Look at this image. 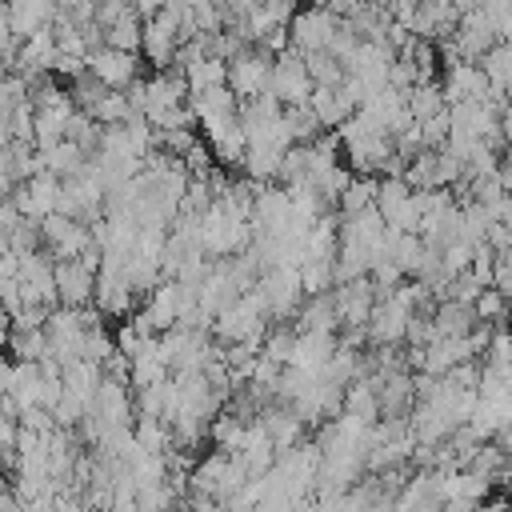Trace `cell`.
<instances>
[{
    "label": "cell",
    "mask_w": 512,
    "mask_h": 512,
    "mask_svg": "<svg viewBox=\"0 0 512 512\" xmlns=\"http://www.w3.org/2000/svg\"><path fill=\"white\" fill-rule=\"evenodd\" d=\"M268 92L280 100V104H308L312 96V76L304 68V56L300 48H284L272 56V76H268Z\"/></svg>",
    "instance_id": "1"
},
{
    "label": "cell",
    "mask_w": 512,
    "mask_h": 512,
    "mask_svg": "<svg viewBox=\"0 0 512 512\" xmlns=\"http://www.w3.org/2000/svg\"><path fill=\"white\" fill-rule=\"evenodd\" d=\"M140 52L148 56L152 68H168L180 52V20H176V8H160L144 20V32H140Z\"/></svg>",
    "instance_id": "2"
},
{
    "label": "cell",
    "mask_w": 512,
    "mask_h": 512,
    "mask_svg": "<svg viewBox=\"0 0 512 512\" xmlns=\"http://www.w3.org/2000/svg\"><path fill=\"white\" fill-rule=\"evenodd\" d=\"M340 28V16L332 8H316V4H300L296 16L288 20V44L300 48V52H312V48H328L332 32Z\"/></svg>",
    "instance_id": "3"
},
{
    "label": "cell",
    "mask_w": 512,
    "mask_h": 512,
    "mask_svg": "<svg viewBox=\"0 0 512 512\" xmlns=\"http://www.w3.org/2000/svg\"><path fill=\"white\" fill-rule=\"evenodd\" d=\"M268 76H272V56L256 44H248L244 52H236L228 60V88L236 92V100H248L256 92L268 88Z\"/></svg>",
    "instance_id": "4"
},
{
    "label": "cell",
    "mask_w": 512,
    "mask_h": 512,
    "mask_svg": "<svg viewBox=\"0 0 512 512\" xmlns=\"http://www.w3.org/2000/svg\"><path fill=\"white\" fill-rule=\"evenodd\" d=\"M84 64H88V72H92L104 88H128V80L140 76L136 52H124V48H112V44H100V48L84 52Z\"/></svg>",
    "instance_id": "5"
},
{
    "label": "cell",
    "mask_w": 512,
    "mask_h": 512,
    "mask_svg": "<svg viewBox=\"0 0 512 512\" xmlns=\"http://www.w3.org/2000/svg\"><path fill=\"white\" fill-rule=\"evenodd\" d=\"M56 196H60V176L48 172V168L28 176V180H16V188H12V200L28 220H40V216L56 212Z\"/></svg>",
    "instance_id": "6"
},
{
    "label": "cell",
    "mask_w": 512,
    "mask_h": 512,
    "mask_svg": "<svg viewBox=\"0 0 512 512\" xmlns=\"http://www.w3.org/2000/svg\"><path fill=\"white\" fill-rule=\"evenodd\" d=\"M52 276H56L60 304H72V308L92 304V292H96V272H88L80 260H52Z\"/></svg>",
    "instance_id": "7"
},
{
    "label": "cell",
    "mask_w": 512,
    "mask_h": 512,
    "mask_svg": "<svg viewBox=\"0 0 512 512\" xmlns=\"http://www.w3.org/2000/svg\"><path fill=\"white\" fill-rule=\"evenodd\" d=\"M340 336L336 332H324V328H300L296 332V348H292V364L296 368H308V372H320L328 364V356L336 352Z\"/></svg>",
    "instance_id": "8"
},
{
    "label": "cell",
    "mask_w": 512,
    "mask_h": 512,
    "mask_svg": "<svg viewBox=\"0 0 512 512\" xmlns=\"http://www.w3.org/2000/svg\"><path fill=\"white\" fill-rule=\"evenodd\" d=\"M4 8H8L12 36H20V40H24L28 32L52 24V16H56V0H4Z\"/></svg>",
    "instance_id": "9"
},
{
    "label": "cell",
    "mask_w": 512,
    "mask_h": 512,
    "mask_svg": "<svg viewBox=\"0 0 512 512\" xmlns=\"http://www.w3.org/2000/svg\"><path fill=\"white\" fill-rule=\"evenodd\" d=\"M340 412L364 420V424H376L380 420V396L368 380H348L344 384V400H340Z\"/></svg>",
    "instance_id": "10"
},
{
    "label": "cell",
    "mask_w": 512,
    "mask_h": 512,
    "mask_svg": "<svg viewBox=\"0 0 512 512\" xmlns=\"http://www.w3.org/2000/svg\"><path fill=\"white\" fill-rule=\"evenodd\" d=\"M40 152H44V168L56 172L60 180L72 176V172H80L84 160H88V152H84L76 140H68V136H60L56 144H48V148H40Z\"/></svg>",
    "instance_id": "11"
},
{
    "label": "cell",
    "mask_w": 512,
    "mask_h": 512,
    "mask_svg": "<svg viewBox=\"0 0 512 512\" xmlns=\"http://www.w3.org/2000/svg\"><path fill=\"white\" fill-rule=\"evenodd\" d=\"M100 376H104V368H100L96 360H88V356H76V360L64 364V388L76 392V396L88 400V404H92V396H96Z\"/></svg>",
    "instance_id": "12"
},
{
    "label": "cell",
    "mask_w": 512,
    "mask_h": 512,
    "mask_svg": "<svg viewBox=\"0 0 512 512\" xmlns=\"http://www.w3.org/2000/svg\"><path fill=\"white\" fill-rule=\"evenodd\" d=\"M140 32H144V16H140L136 4H132L124 16H116V20L104 28V44L124 48V52H140Z\"/></svg>",
    "instance_id": "13"
},
{
    "label": "cell",
    "mask_w": 512,
    "mask_h": 512,
    "mask_svg": "<svg viewBox=\"0 0 512 512\" xmlns=\"http://www.w3.org/2000/svg\"><path fill=\"white\" fill-rule=\"evenodd\" d=\"M132 436L140 440V448H152V452H168L172 448V424L164 416H152V412H140L132 420Z\"/></svg>",
    "instance_id": "14"
},
{
    "label": "cell",
    "mask_w": 512,
    "mask_h": 512,
    "mask_svg": "<svg viewBox=\"0 0 512 512\" xmlns=\"http://www.w3.org/2000/svg\"><path fill=\"white\" fill-rule=\"evenodd\" d=\"M376 180L380 176H356L352 172V180L340 188V196H336V212L340 216H352V212H360V208H368L372 200H376Z\"/></svg>",
    "instance_id": "15"
},
{
    "label": "cell",
    "mask_w": 512,
    "mask_h": 512,
    "mask_svg": "<svg viewBox=\"0 0 512 512\" xmlns=\"http://www.w3.org/2000/svg\"><path fill=\"white\" fill-rule=\"evenodd\" d=\"M8 352L12 360H40L48 352V336H44V324L40 328H24V324H12L8 328Z\"/></svg>",
    "instance_id": "16"
},
{
    "label": "cell",
    "mask_w": 512,
    "mask_h": 512,
    "mask_svg": "<svg viewBox=\"0 0 512 512\" xmlns=\"http://www.w3.org/2000/svg\"><path fill=\"white\" fill-rule=\"evenodd\" d=\"M404 100H408L412 120H424V116L448 108V104H444V88H440V80H420V84H412V88L404 92Z\"/></svg>",
    "instance_id": "17"
},
{
    "label": "cell",
    "mask_w": 512,
    "mask_h": 512,
    "mask_svg": "<svg viewBox=\"0 0 512 512\" xmlns=\"http://www.w3.org/2000/svg\"><path fill=\"white\" fill-rule=\"evenodd\" d=\"M300 56H304V68H308L312 84H328V88H336V84L344 80V64H340L328 48H312V52H300Z\"/></svg>",
    "instance_id": "18"
},
{
    "label": "cell",
    "mask_w": 512,
    "mask_h": 512,
    "mask_svg": "<svg viewBox=\"0 0 512 512\" xmlns=\"http://www.w3.org/2000/svg\"><path fill=\"white\" fill-rule=\"evenodd\" d=\"M472 312H476V320H488V324H508L512 304H508V296H504L496 284H484V288H480V296L472 300Z\"/></svg>",
    "instance_id": "19"
},
{
    "label": "cell",
    "mask_w": 512,
    "mask_h": 512,
    "mask_svg": "<svg viewBox=\"0 0 512 512\" xmlns=\"http://www.w3.org/2000/svg\"><path fill=\"white\" fill-rule=\"evenodd\" d=\"M476 64L484 68L488 84H500V88H504V84L512 80V48H508L504 40H496V44H492V48H488V52H484Z\"/></svg>",
    "instance_id": "20"
},
{
    "label": "cell",
    "mask_w": 512,
    "mask_h": 512,
    "mask_svg": "<svg viewBox=\"0 0 512 512\" xmlns=\"http://www.w3.org/2000/svg\"><path fill=\"white\" fill-rule=\"evenodd\" d=\"M332 284H336L332 260H304V264H300V288H304V296L332 292Z\"/></svg>",
    "instance_id": "21"
},
{
    "label": "cell",
    "mask_w": 512,
    "mask_h": 512,
    "mask_svg": "<svg viewBox=\"0 0 512 512\" xmlns=\"http://www.w3.org/2000/svg\"><path fill=\"white\" fill-rule=\"evenodd\" d=\"M96 124H120L124 116H128V96H124V88H108L100 100H96V108L88 112Z\"/></svg>",
    "instance_id": "22"
},
{
    "label": "cell",
    "mask_w": 512,
    "mask_h": 512,
    "mask_svg": "<svg viewBox=\"0 0 512 512\" xmlns=\"http://www.w3.org/2000/svg\"><path fill=\"white\" fill-rule=\"evenodd\" d=\"M84 408H88V400H80L76 392L64 388V396L52 404V420H56V428H76L80 416H84Z\"/></svg>",
    "instance_id": "23"
},
{
    "label": "cell",
    "mask_w": 512,
    "mask_h": 512,
    "mask_svg": "<svg viewBox=\"0 0 512 512\" xmlns=\"http://www.w3.org/2000/svg\"><path fill=\"white\" fill-rule=\"evenodd\" d=\"M0 308H4L8 316H16V312L24 308V296H20V276H4V280H0Z\"/></svg>",
    "instance_id": "24"
},
{
    "label": "cell",
    "mask_w": 512,
    "mask_h": 512,
    "mask_svg": "<svg viewBox=\"0 0 512 512\" xmlns=\"http://www.w3.org/2000/svg\"><path fill=\"white\" fill-rule=\"evenodd\" d=\"M16 508H24V504H20V496H16L12 472H4V468H0V512H16Z\"/></svg>",
    "instance_id": "25"
},
{
    "label": "cell",
    "mask_w": 512,
    "mask_h": 512,
    "mask_svg": "<svg viewBox=\"0 0 512 512\" xmlns=\"http://www.w3.org/2000/svg\"><path fill=\"white\" fill-rule=\"evenodd\" d=\"M20 220H24V212L16 208L12 192H8V196H0V232H12V228H16Z\"/></svg>",
    "instance_id": "26"
},
{
    "label": "cell",
    "mask_w": 512,
    "mask_h": 512,
    "mask_svg": "<svg viewBox=\"0 0 512 512\" xmlns=\"http://www.w3.org/2000/svg\"><path fill=\"white\" fill-rule=\"evenodd\" d=\"M364 0H328V8L336 12V16H348V12H356Z\"/></svg>",
    "instance_id": "27"
},
{
    "label": "cell",
    "mask_w": 512,
    "mask_h": 512,
    "mask_svg": "<svg viewBox=\"0 0 512 512\" xmlns=\"http://www.w3.org/2000/svg\"><path fill=\"white\" fill-rule=\"evenodd\" d=\"M448 4H452V8H456V12H468V8H476V4H480V0H448Z\"/></svg>",
    "instance_id": "28"
},
{
    "label": "cell",
    "mask_w": 512,
    "mask_h": 512,
    "mask_svg": "<svg viewBox=\"0 0 512 512\" xmlns=\"http://www.w3.org/2000/svg\"><path fill=\"white\" fill-rule=\"evenodd\" d=\"M0 352H8V328H0Z\"/></svg>",
    "instance_id": "29"
},
{
    "label": "cell",
    "mask_w": 512,
    "mask_h": 512,
    "mask_svg": "<svg viewBox=\"0 0 512 512\" xmlns=\"http://www.w3.org/2000/svg\"><path fill=\"white\" fill-rule=\"evenodd\" d=\"M364 4H376V8H388L392 0H364Z\"/></svg>",
    "instance_id": "30"
},
{
    "label": "cell",
    "mask_w": 512,
    "mask_h": 512,
    "mask_svg": "<svg viewBox=\"0 0 512 512\" xmlns=\"http://www.w3.org/2000/svg\"><path fill=\"white\" fill-rule=\"evenodd\" d=\"M504 44H508V48H512V32H508V36H504Z\"/></svg>",
    "instance_id": "31"
},
{
    "label": "cell",
    "mask_w": 512,
    "mask_h": 512,
    "mask_svg": "<svg viewBox=\"0 0 512 512\" xmlns=\"http://www.w3.org/2000/svg\"><path fill=\"white\" fill-rule=\"evenodd\" d=\"M508 320H512V316H508ZM508 328H512V324H508Z\"/></svg>",
    "instance_id": "32"
}]
</instances>
